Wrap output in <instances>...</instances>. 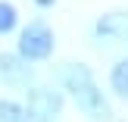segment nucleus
Instances as JSON below:
<instances>
[{"label":"nucleus","instance_id":"nucleus-1","mask_svg":"<svg viewBox=\"0 0 128 122\" xmlns=\"http://www.w3.org/2000/svg\"><path fill=\"white\" fill-rule=\"evenodd\" d=\"M53 47H56V35L44 19H34L22 28L19 35V56L28 63H41V60H50L53 56Z\"/></svg>","mask_w":128,"mask_h":122},{"label":"nucleus","instance_id":"nucleus-2","mask_svg":"<svg viewBox=\"0 0 128 122\" xmlns=\"http://www.w3.org/2000/svg\"><path fill=\"white\" fill-rule=\"evenodd\" d=\"M72 97H75L78 110L84 113L88 119H94V122H112V106H110V100L103 97V91L94 85V78L81 81L78 88H72Z\"/></svg>","mask_w":128,"mask_h":122},{"label":"nucleus","instance_id":"nucleus-3","mask_svg":"<svg viewBox=\"0 0 128 122\" xmlns=\"http://www.w3.org/2000/svg\"><path fill=\"white\" fill-rule=\"evenodd\" d=\"M60 113H62L60 91H50V88H28V106H25L28 122H56Z\"/></svg>","mask_w":128,"mask_h":122},{"label":"nucleus","instance_id":"nucleus-4","mask_svg":"<svg viewBox=\"0 0 128 122\" xmlns=\"http://www.w3.org/2000/svg\"><path fill=\"white\" fill-rule=\"evenodd\" d=\"M0 78H3L10 88H31L34 69H31L28 60H22L19 53H0Z\"/></svg>","mask_w":128,"mask_h":122},{"label":"nucleus","instance_id":"nucleus-5","mask_svg":"<svg viewBox=\"0 0 128 122\" xmlns=\"http://www.w3.org/2000/svg\"><path fill=\"white\" fill-rule=\"evenodd\" d=\"M94 38L97 41H116V44H128V10H116L106 13L94 22Z\"/></svg>","mask_w":128,"mask_h":122},{"label":"nucleus","instance_id":"nucleus-6","mask_svg":"<svg viewBox=\"0 0 128 122\" xmlns=\"http://www.w3.org/2000/svg\"><path fill=\"white\" fill-rule=\"evenodd\" d=\"M110 88L119 94V97L128 100V60H119L110 72Z\"/></svg>","mask_w":128,"mask_h":122},{"label":"nucleus","instance_id":"nucleus-7","mask_svg":"<svg viewBox=\"0 0 128 122\" xmlns=\"http://www.w3.org/2000/svg\"><path fill=\"white\" fill-rule=\"evenodd\" d=\"M16 25H19V13H16V6H12L10 0H0V38L10 35V31H16Z\"/></svg>","mask_w":128,"mask_h":122},{"label":"nucleus","instance_id":"nucleus-8","mask_svg":"<svg viewBox=\"0 0 128 122\" xmlns=\"http://www.w3.org/2000/svg\"><path fill=\"white\" fill-rule=\"evenodd\" d=\"M0 122H28L25 106L16 100H0Z\"/></svg>","mask_w":128,"mask_h":122},{"label":"nucleus","instance_id":"nucleus-9","mask_svg":"<svg viewBox=\"0 0 128 122\" xmlns=\"http://www.w3.org/2000/svg\"><path fill=\"white\" fill-rule=\"evenodd\" d=\"M34 3H38V6H53L56 0H34Z\"/></svg>","mask_w":128,"mask_h":122}]
</instances>
